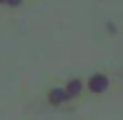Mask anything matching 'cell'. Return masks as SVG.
<instances>
[{"instance_id": "obj_1", "label": "cell", "mask_w": 123, "mask_h": 120, "mask_svg": "<svg viewBox=\"0 0 123 120\" xmlns=\"http://www.w3.org/2000/svg\"><path fill=\"white\" fill-rule=\"evenodd\" d=\"M105 88H108V78L103 73L91 75V80H88V90L91 93H105Z\"/></svg>"}, {"instance_id": "obj_2", "label": "cell", "mask_w": 123, "mask_h": 120, "mask_svg": "<svg viewBox=\"0 0 123 120\" xmlns=\"http://www.w3.org/2000/svg\"><path fill=\"white\" fill-rule=\"evenodd\" d=\"M48 100L53 103V105H60V103L70 100V98H68V93H65V88H53V90L48 93Z\"/></svg>"}, {"instance_id": "obj_3", "label": "cell", "mask_w": 123, "mask_h": 120, "mask_svg": "<svg viewBox=\"0 0 123 120\" xmlns=\"http://www.w3.org/2000/svg\"><path fill=\"white\" fill-rule=\"evenodd\" d=\"M80 90H83V83H80V80H68V85H65V93H68V98L80 95Z\"/></svg>"}, {"instance_id": "obj_4", "label": "cell", "mask_w": 123, "mask_h": 120, "mask_svg": "<svg viewBox=\"0 0 123 120\" xmlns=\"http://www.w3.org/2000/svg\"><path fill=\"white\" fill-rule=\"evenodd\" d=\"M20 3H23V0H5V5H10V8H18Z\"/></svg>"}, {"instance_id": "obj_5", "label": "cell", "mask_w": 123, "mask_h": 120, "mask_svg": "<svg viewBox=\"0 0 123 120\" xmlns=\"http://www.w3.org/2000/svg\"><path fill=\"white\" fill-rule=\"evenodd\" d=\"M0 3H5V0H0Z\"/></svg>"}]
</instances>
